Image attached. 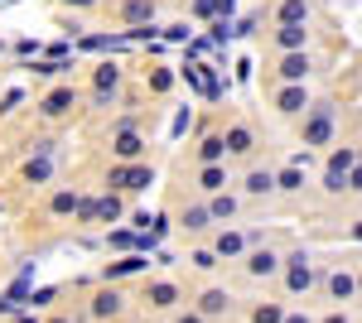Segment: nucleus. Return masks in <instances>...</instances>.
<instances>
[{
    "label": "nucleus",
    "instance_id": "obj_3",
    "mask_svg": "<svg viewBox=\"0 0 362 323\" xmlns=\"http://www.w3.org/2000/svg\"><path fill=\"white\" fill-rule=\"evenodd\" d=\"M285 280H290V295H305L309 285H314V266H309L305 251H295V256H290V266H285Z\"/></svg>",
    "mask_w": 362,
    "mask_h": 323
},
{
    "label": "nucleus",
    "instance_id": "obj_24",
    "mask_svg": "<svg viewBox=\"0 0 362 323\" xmlns=\"http://www.w3.org/2000/svg\"><path fill=\"white\" fill-rule=\"evenodd\" d=\"M276 189H285V193H300V189H305V174H300V169H285Z\"/></svg>",
    "mask_w": 362,
    "mask_h": 323
},
{
    "label": "nucleus",
    "instance_id": "obj_30",
    "mask_svg": "<svg viewBox=\"0 0 362 323\" xmlns=\"http://www.w3.org/2000/svg\"><path fill=\"white\" fill-rule=\"evenodd\" d=\"M194 266H198V270H213V266H218V256H213V251H198Z\"/></svg>",
    "mask_w": 362,
    "mask_h": 323
},
{
    "label": "nucleus",
    "instance_id": "obj_6",
    "mask_svg": "<svg viewBox=\"0 0 362 323\" xmlns=\"http://www.w3.org/2000/svg\"><path fill=\"white\" fill-rule=\"evenodd\" d=\"M223 150H227V155H237V160H247L251 150H256V135H251V126H232V131L223 135Z\"/></svg>",
    "mask_w": 362,
    "mask_h": 323
},
{
    "label": "nucleus",
    "instance_id": "obj_31",
    "mask_svg": "<svg viewBox=\"0 0 362 323\" xmlns=\"http://www.w3.org/2000/svg\"><path fill=\"white\" fill-rule=\"evenodd\" d=\"M174 323H208V319H203V314H179Z\"/></svg>",
    "mask_w": 362,
    "mask_h": 323
},
{
    "label": "nucleus",
    "instance_id": "obj_8",
    "mask_svg": "<svg viewBox=\"0 0 362 323\" xmlns=\"http://www.w3.org/2000/svg\"><path fill=\"white\" fill-rule=\"evenodd\" d=\"M276 270H280V256L271 251V246L247 256V275H251V280H266V275H276Z\"/></svg>",
    "mask_w": 362,
    "mask_h": 323
},
{
    "label": "nucleus",
    "instance_id": "obj_9",
    "mask_svg": "<svg viewBox=\"0 0 362 323\" xmlns=\"http://www.w3.org/2000/svg\"><path fill=\"white\" fill-rule=\"evenodd\" d=\"M145 299H150V309H174V304H179V285H169V280H155V285H150V290H145Z\"/></svg>",
    "mask_w": 362,
    "mask_h": 323
},
{
    "label": "nucleus",
    "instance_id": "obj_23",
    "mask_svg": "<svg viewBox=\"0 0 362 323\" xmlns=\"http://www.w3.org/2000/svg\"><path fill=\"white\" fill-rule=\"evenodd\" d=\"M237 251H242V237H237V232H223V237H218V251H213V256H237Z\"/></svg>",
    "mask_w": 362,
    "mask_h": 323
},
{
    "label": "nucleus",
    "instance_id": "obj_7",
    "mask_svg": "<svg viewBox=\"0 0 362 323\" xmlns=\"http://www.w3.org/2000/svg\"><path fill=\"white\" fill-rule=\"evenodd\" d=\"M276 107L285 111V116H300V111H309V92H305V82H290L285 92L276 97Z\"/></svg>",
    "mask_w": 362,
    "mask_h": 323
},
{
    "label": "nucleus",
    "instance_id": "obj_22",
    "mask_svg": "<svg viewBox=\"0 0 362 323\" xmlns=\"http://www.w3.org/2000/svg\"><path fill=\"white\" fill-rule=\"evenodd\" d=\"M208 222H213V217H208V208H189V213H184V232H203Z\"/></svg>",
    "mask_w": 362,
    "mask_h": 323
},
{
    "label": "nucleus",
    "instance_id": "obj_14",
    "mask_svg": "<svg viewBox=\"0 0 362 323\" xmlns=\"http://www.w3.org/2000/svg\"><path fill=\"white\" fill-rule=\"evenodd\" d=\"M198 179H203V184H198L203 193H223L227 189V169H223V164H203V174H198Z\"/></svg>",
    "mask_w": 362,
    "mask_h": 323
},
{
    "label": "nucleus",
    "instance_id": "obj_15",
    "mask_svg": "<svg viewBox=\"0 0 362 323\" xmlns=\"http://www.w3.org/2000/svg\"><path fill=\"white\" fill-rule=\"evenodd\" d=\"M73 107V87H58V92H49V97H44V116H63V111Z\"/></svg>",
    "mask_w": 362,
    "mask_h": 323
},
{
    "label": "nucleus",
    "instance_id": "obj_12",
    "mask_svg": "<svg viewBox=\"0 0 362 323\" xmlns=\"http://www.w3.org/2000/svg\"><path fill=\"white\" fill-rule=\"evenodd\" d=\"M276 44L285 49V54H290V49H305V44H309V29H305V25H280Z\"/></svg>",
    "mask_w": 362,
    "mask_h": 323
},
{
    "label": "nucleus",
    "instance_id": "obj_11",
    "mask_svg": "<svg viewBox=\"0 0 362 323\" xmlns=\"http://www.w3.org/2000/svg\"><path fill=\"white\" fill-rule=\"evenodd\" d=\"M353 295H358L353 270H334V275H329V299H338V304H343V299H353Z\"/></svg>",
    "mask_w": 362,
    "mask_h": 323
},
{
    "label": "nucleus",
    "instance_id": "obj_17",
    "mask_svg": "<svg viewBox=\"0 0 362 323\" xmlns=\"http://www.w3.org/2000/svg\"><path fill=\"white\" fill-rule=\"evenodd\" d=\"M140 150H145V145H140L136 131H121V135H116V155H121V160H140Z\"/></svg>",
    "mask_w": 362,
    "mask_h": 323
},
{
    "label": "nucleus",
    "instance_id": "obj_25",
    "mask_svg": "<svg viewBox=\"0 0 362 323\" xmlns=\"http://www.w3.org/2000/svg\"><path fill=\"white\" fill-rule=\"evenodd\" d=\"M116 82H121V73H116L112 63H107V68H102V73H97V92H112Z\"/></svg>",
    "mask_w": 362,
    "mask_h": 323
},
{
    "label": "nucleus",
    "instance_id": "obj_27",
    "mask_svg": "<svg viewBox=\"0 0 362 323\" xmlns=\"http://www.w3.org/2000/svg\"><path fill=\"white\" fill-rule=\"evenodd\" d=\"M121 217V198H102V222H116Z\"/></svg>",
    "mask_w": 362,
    "mask_h": 323
},
{
    "label": "nucleus",
    "instance_id": "obj_1",
    "mask_svg": "<svg viewBox=\"0 0 362 323\" xmlns=\"http://www.w3.org/2000/svg\"><path fill=\"white\" fill-rule=\"evenodd\" d=\"M353 169H358V150H353V145L334 150V155H329V169H324V189H329V193L353 189V179H358Z\"/></svg>",
    "mask_w": 362,
    "mask_h": 323
},
{
    "label": "nucleus",
    "instance_id": "obj_32",
    "mask_svg": "<svg viewBox=\"0 0 362 323\" xmlns=\"http://www.w3.org/2000/svg\"><path fill=\"white\" fill-rule=\"evenodd\" d=\"M280 323H314V319H305V314H290V319H285V314H280Z\"/></svg>",
    "mask_w": 362,
    "mask_h": 323
},
{
    "label": "nucleus",
    "instance_id": "obj_26",
    "mask_svg": "<svg viewBox=\"0 0 362 323\" xmlns=\"http://www.w3.org/2000/svg\"><path fill=\"white\" fill-rule=\"evenodd\" d=\"M251 319H256V323H280V304H261Z\"/></svg>",
    "mask_w": 362,
    "mask_h": 323
},
{
    "label": "nucleus",
    "instance_id": "obj_20",
    "mask_svg": "<svg viewBox=\"0 0 362 323\" xmlns=\"http://www.w3.org/2000/svg\"><path fill=\"white\" fill-rule=\"evenodd\" d=\"M121 15H126V20H131V25H145V20H150V15H155V5H150V0H131V5H126V10H121Z\"/></svg>",
    "mask_w": 362,
    "mask_h": 323
},
{
    "label": "nucleus",
    "instance_id": "obj_28",
    "mask_svg": "<svg viewBox=\"0 0 362 323\" xmlns=\"http://www.w3.org/2000/svg\"><path fill=\"white\" fill-rule=\"evenodd\" d=\"M25 174L34 179V184H44V179H49V160H34V164L25 169Z\"/></svg>",
    "mask_w": 362,
    "mask_h": 323
},
{
    "label": "nucleus",
    "instance_id": "obj_13",
    "mask_svg": "<svg viewBox=\"0 0 362 323\" xmlns=\"http://www.w3.org/2000/svg\"><path fill=\"white\" fill-rule=\"evenodd\" d=\"M121 309H126V304H121V295H116V290H102V295L92 299V314H97V319H116Z\"/></svg>",
    "mask_w": 362,
    "mask_h": 323
},
{
    "label": "nucleus",
    "instance_id": "obj_21",
    "mask_svg": "<svg viewBox=\"0 0 362 323\" xmlns=\"http://www.w3.org/2000/svg\"><path fill=\"white\" fill-rule=\"evenodd\" d=\"M232 213H237V198H232V193H227V198L218 193V198L208 203V217H232Z\"/></svg>",
    "mask_w": 362,
    "mask_h": 323
},
{
    "label": "nucleus",
    "instance_id": "obj_10",
    "mask_svg": "<svg viewBox=\"0 0 362 323\" xmlns=\"http://www.w3.org/2000/svg\"><path fill=\"white\" fill-rule=\"evenodd\" d=\"M242 189H247V198H271L276 193V179H271V169H251Z\"/></svg>",
    "mask_w": 362,
    "mask_h": 323
},
{
    "label": "nucleus",
    "instance_id": "obj_4",
    "mask_svg": "<svg viewBox=\"0 0 362 323\" xmlns=\"http://www.w3.org/2000/svg\"><path fill=\"white\" fill-rule=\"evenodd\" d=\"M309 68H314V63H309L305 49H290V54L280 58V68H276V73H280L285 82H305V78H309Z\"/></svg>",
    "mask_w": 362,
    "mask_h": 323
},
{
    "label": "nucleus",
    "instance_id": "obj_5",
    "mask_svg": "<svg viewBox=\"0 0 362 323\" xmlns=\"http://www.w3.org/2000/svg\"><path fill=\"white\" fill-rule=\"evenodd\" d=\"M198 314H203V319L232 314V295H227V290H203V295H198Z\"/></svg>",
    "mask_w": 362,
    "mask_h": 323
},
{
    "label": "nucleus",
    "instance_id": "obj_29",
    "mask_svg": "<svg viewBox=\"0 0 362 323\" xmlns=\"http://www.w3.org/2000/svg\"><path fill=\"white\" fill-rule=\"evenodd\" d=\"M73 208H78V198H73V193H58V198H54V213H73Z\"/></svg>",
    "mask_w": 362,
    "mask_h": 323
},
{
    "label": "nucleus",
    "instance_id": "obj_33",
    "mask_svg": "<svg viewBox=\"0 0 362 323\" xmlns=\"http://www.w3.org/2000/svg\"><path fill=\"white\" fill-rule=\"evenodd\" d=\"M324 323H353V319H343V314H334V319H324Z\"/></svg>",
    "mask_w": 362,
    "mask_h": 323
},
{
    "label": "nucleus",
    "instance_id": "obj_2",
    "mask_svg": "<svg viewBox=\"0 0 362 323\" xmlns=\"http://www.w3.org/2000/svg\"><path fill=\"white\" fill-rule=\"evenodd\" d=\"M334 140V107H314L305 121V145H329Z\"/></svg>",
    "mask_w": 362,
    "mask_h": 323
},
{
    "label": "nucleus",
    "instance_id": "obj_18",
    "mask_svg": "<svg viewBox=\"0 0 362 323\" xmlns=\"http://www.w3.org/2000/svg\"><path fill=\"white\" fill-rule=\"evenodd\" d=\"M305 20H309L305 0H285V5H280V25H305Z\"/></svg>",
    "mask_w": 362,
    "mask_h": 323
},
{
    "label": "nucleus",
    "instance_id": "obj_16",
    "mask_svg": "<svg viewBox=\"0 0 362 323\" xmlns=\"http://www.w3.org/2000/svg\"><path fill=\"white\" fill-rule=\"evenodd\" d=\"M150 179H155L150 169H131V174H126V169H116V174H112V184H121V189H145Z\"/></svg>",
    "mask_w": 362,
    "mask_h": 323
},
{
    "label": "nucleus",
    "instance_id": "obj_19",
    "mask_svg": "<svg viewBox=\"0 0 362 323\" xmlns=\"http://www.w3.org/2000/svg\"><path fill=\"white\" fill-rule=\"evenodd\" d=\"M198 155H203V164H223V135H208V140H203V145H198Z\"/></svg>",
    "mask_w": 362,
    "mask_h": 323
}]
</instances>
